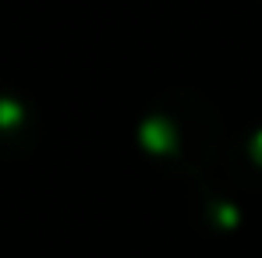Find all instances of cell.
I'll return each mask as SVG.
<instances>
[{
  "label": "cell",
  "mask_w": 262,
  "mask_h": 258,
  "mask_svg": "<svg viewBox=\"0 0 262 258\" xmlns=\"http://www.w3.org/2000/svg\"><path fill=\"white\" fill-rule=\"evenodd\" d=\"M252 149H255V156H259V152H262V131H259V134H255V138H252Z\"/></svg>",
  "instance_id": "6da1fadb"
}]
</instances>
